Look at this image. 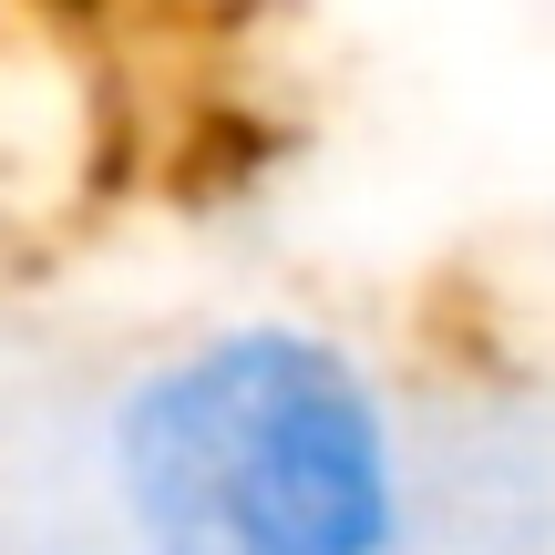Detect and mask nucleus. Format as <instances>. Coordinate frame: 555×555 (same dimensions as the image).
Here are the masks:
<instances>
[{
    "instance_id": "nucleus-1",
    "label": "nucleus",
    "mask_w": 555,
    "mask_h": 555,
    "mask_svg": "<svg viewBox=\"0 0 555 555\" xmlns=\"http://www.w3.org/2000/svg\"><path fill=\"white\" fill-rule=\"evenodd\" d=\"M114 515L134 555H401L412 453L339 339L237 319L114 401Z\"/></svg>"
}]
</instances>
